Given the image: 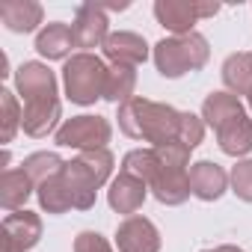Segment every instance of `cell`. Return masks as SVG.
Masks as SVG:
<instances>
[{"label": "cell", "mask_w": 252, "mask_h": 252, "mask_svg": "<svg viewBox=\"0 0 252 252\" xmlns=\"http://www.w3.org/2000/svg\"><path fill=\"white\" fill-rule=\"evenodd\" d=\"M119 131L131 140H143L152 146L175 143L181 128V113L172 104H160L152 98H131L119 107Z\"/></svg>", "instance_id": "6da1fadb"}, {"label": "cell", "mask_w": 252, "mask_h": 252, "mask_svg": "<svg viewBox=\"0 0 252 252\" xmlns=\"http://www.w3.org/2000/svg\"><path fill=\"white\" fill-rule=\"evenodd\" d=\"M155 149V175L149 181V190L152 196L166 205V208H178L184 205L193 190H190V149L181 146L178 140L175 143H163V146H152Z\"/></svg>", "instance_id": "7a4b0ae2"}, {"label": "cell", "mask_w": 252, "mask_h": 252, "mask_svg": "<svg viewBox=\"0 0 252 252\" xmlns=\"http://www.w3.org/2000/svg\"><path fill=\"white\" fill-rule=\"evenodd\" d=\"M113 152L110 149H95V152H80L77 158L65 160V184L71 193V205L74 211H89L95 205L98 190L110 181L113 175Z\"/></svg>", "instance_id": "3957f363"}, {"label": "cell", "mask_w": 252, "mask_h": 252, "mask_svg": "<svg viewBox=\"0 0 252 252\" xmlns=\"http://www.w3.org/2000/svg\"><path fill=\"white\" fill-rule=\"evenodd\" d=\"M155 68L166 80H178L190 71H199L211 60V45L202 33H187V36H166L155 45L152 51Z\"/></svg>", "instance_id": "277c9868"}, {"label": "cell", "mask_w": 252, "mask_h": 252, "mask_svg": "<svg viewBox=\"0 0 252 252\" xmlns=\"http://www.w3.org/2000/svg\"><path fill=\"white\" fill-rule=\"evenodd\" d=\"M107 63L98 54H71L63 65V89L71 104L89 107L104 98L107 86Z\"/></svg>", "instance_id": "5b68a950"}, {"label": "cell", "mask_w": 252, "mask_h": 252, "mask_svg": "<svg viewBox=\"0 0 252 252\" xmlns=\"http://www.w3.org/2000/svg\"><path fill=\"white\" fill-rule=\"evenodd\" d=\"M113 140V125L104 116H71L60 125V131L54 134V143L60 149H77V152H95V149H107V143Z\"/></svg>", "instance_id": "8992f818"}, {"label": "cell", "mask_w": 252, "mask_h": 252, "mask_svg": "<svg viewBox=\"0 0 252 252\" xmlns=\"http://www.w3.org/2000/svg\"><path fill=\"white\" fill-rule=\"evenodd\" d=\"M220 3L211 0H155V18L172 36H187L202 18H214Z\"/></svg>", "instance_id": "52a82bcc"}, {"label": "cell", "mask_w": 252, "mask_h": 252, "mask_svg": "<svg viewBox=\"0 0 252 252\" xmlns=\"http://www.w3.org/2000/svg\"><path fill=\"white\" fill-rule=\"evenodd\" d=\"M71 33H74V45L80 48V54H92V48H104L110 36L107 9L101 3H80L71 21Z\"/></svg>", "instance_id": "ba28073f"}, {"label": "cell", "mask_w": 252, "mask_h": 252, "mask_svg": "<svg viewBox=\"0 0 252 252\" xmlns=\"http://www.w3.org/2000/svg\"><path fill=\"white\" fill-rule=\"evenodd\" d=\"M15 92L21 95L24 104H39V101H54L60 98L57 92V74L45 63H21L15 71Z\"/></svg>", "instance_id": "9c48e42d"}, {"label": "cell", "mask_w": 252, "mask_h": 252, "mask_svg": "<svg viewBox=\"0 0 252 252\" xmlns=\"http://www.w3.org/2000/svg\"><path fill=\"white\" fill-rule=\"evenodd\" d=\"M42 240V217L21 208L3 217V252H30Z\"/></svg>", "instance_id": "30bf717a"}, {"label": "cell", "mask_w": 252, "mask_h": 252, "mask_svg": "<svg viewBox=\"0 0 252 252\" xmlns=\"http://www.w3.org/2000/svg\"><path fill=\"white\" fill-rule=\"evenodd\" d=\"M119 252H160V231L149 217H125L116 228Z\"/></svg>", "instance_id": "8fae6325"}, {"label": "cell", "mask_w": 252, "mask_h": 252, "mask_svg": "<svg viewBox=\"0 0 252 252\" xmlns=\"http://www.w3.org/2000/svg\"><path fill=\"white\" fill-rule=\"evenodd\" d=\"M149 193H152V190H149V184H146V181H140L137 175H128V172H122V169H119V175L110 181L107 205H110L116 214L134 217V214L143 208V202H146V196H149Z\"/></svg>", "instance_id": "7c38bea8"}, {"label": "cell", "mask_w": 252, "mask_h": 252, "mask_svg": "<svg viewBox=\"0 0 252 252\" xmlns=\"http://www.w3.org/2000/svg\"><path fill=\"white\" fill-rule=\"evenodd\" d=\"M104 60H110V65H140L149 60V42L140 36V33H131V30H119V33H110L107 42H104Z\"/></svg>", "instance_id": "4fadbf2b"}, {"label": "cell", "mask_w": 252, "mask_h": 252, "mask_svg": "<svg viewBox=\"0 0 252 252\" xmlns=\"http://www.w3.org/2000/svg\"><path fill=\"white\" fill-rule=\"evenodd\" d=\"M190 190L202 202H217L228 190V172L214 160H196L190 166Z\"/></svg>", "instance_id": "5bb4252c"}, {"label": "cell", "mask_w": 252, "mask_h": 252, "mask_svg": "<svg viewBox=\"0 0 252 252\" xmlns=\"http://www.w3.org/2000/svg\"><path fill=\"white\" fill-rule=\"evenodd\" d=\"M60 119H63V104H60V98H54V101H39V104H24V122H21V128H24L27 137L42 140V137L60 131Z\"/></svg>", "instance_id": "9a60e30c"}, {"label": "cell", "mask_w": 252, "mask_h": 252, "mask_svg": "<svg viewBox=\"0 0 252 252\" xmlns=\"http://www.w3.org/2000/svg\"><path fill=\"white\" fill-rule=\"evenodd\" d=\"M217 146L228 158H246L252 152V119L246 113L234 116L217 131Z\"/></svg>", "instance_id": "2e32d148"}, {"label": "cell", "mask_w": 252, "mask_h": 252, "mask_svg": "<svg viewBox=\"0 0 252 252\" xmlns=\"http://www.w3.org/2000/svg\"><path fill=\"white\" fill-rule=\"evenodd\" d=\"M42 18H45V9L36 0H6L0 6V21L9 33H33L39 30Z\"/></svg>", "instance_id": "e0dca14e"}, {"label": "cell", "mask_w": 252, "mask_h": 252, "mask_svg": "<svg viewBox=\"0 0 252 252\" xmlns=\"http://www.w3.org/2000/svg\"><path fill=\"white\" fill-rule=\"evenodd\" d=\"M71 48H77L74 45V33L63 21H51V24H45L36 33V51L45 60H68Z\"/></svg>", "instance_id": "ac0fdd59"}, {"label": "cell", "mask_w": 252, "mask_h": 252, "mask_svg": "<svg viewBox=\"0 0 252 252\" xmlns=\"http://www.w3.org/2000/svg\"><path fill=\"white\" fill-rule=\"evenodd\" d=\"M222 83H225V92L231 95H249L252 92V54L249 51H237V54H228L222 68Z\"/></svg>", "instance_id": "d6986e66"}, {"label": "cell", "mask_w": 252, "mask_h": 252, "mask_svg": "<svg viewBox=\"0 0 252 252\" xmlns=\"http://www.w3.org/2000/svg\"><path fill=\"white\" fill-rule=\"evenodd\" d=\"M240 113H246V110H243L240 98L231 95V92H211L202 101V119H205V125L214 134L222 128L225 122H231L234 116H240Z\"/></svg>", "instance_id": "ffe728a7"}, {"label": "cell", "mask_w": 252, "mask_h": 252, "mask_svg": "<svg viewBox=\"0 0 252 252\" xmlns=\"http://www.w3.org/2000/svg\"><path fill=\"white\" fill-rule=\"evenodd\" d=\"M33 193H36V184L30 181V175L24 169H6L3 178H0V205L9 214L21 211Z\"/></svg>", "instance_id": "44dd1931"}, {"label": "cell", "mask_w": 252, "mask_h": 252, "mask_svg": "<svg viewBox=\"0 0 252 252\" xmlns=\"http://www.w3.org/2000/svg\"><path fill=\"white\" fill-rule=\"evenodd\" d=\"M137 89V68L134 65H110L107 68V86H104V101L122 107L134 98Z\"/></svg>", "instance_id": "7402d4cb"}, {"label": "cell", "mask_w": 252, "mask_h": 252, "mask_svg": "<svg viewBox=\"0 0 252 252\" xmlns=\"http://www.w3.org/2000/svg\"><path fill=\"white\" fill-rule=\"evenodd\" d=\"M36 199H39V208H42L45 214H54V217H60V214H65V211L74 208L63 172L54 175V178H48L45 184H39V187H36Z\"/></svg>", "instance_id": "603a6c76"}, {"label": "cell", "mask_w": 252, "mask_h": 252, "mask_svg": "<svg viewBox=\"0 0 252 252\" xmlns=\"http://www.w3.org/2000/svg\"><path fill=\"white\" fill-rule=\"evenodd\" d=\"M21 122H24V107L18 95L12 89H0V143H3V149L21 131Z\"/></svg>", "instance_id": "cb8c5ba5"}, {"label": "cell", "mask_w": 252, "mask_h": 252, "mask_svg": "<svg viewBox=\"0 0 252 252\" xmlns=\"http://www.w3.org/2000/svg\"><path fill=\"white\" fill-rule=\"evenodd\" d=\"M21 169H24V172L30 175V181L39 187V184H45L48 178L60 175V172L65 169V160H63L57 152H33V155L24 158Z\"/></svg>", "instance_id": "d4e9b609"}, {"label": "cell", "mask_w": 252, "mask_h": 252, "mask_svg": "<svg viewBox=\"0 0 252 252\" xmlns=\"http://www.w3.org/2000/svg\"><path fill=\"white\" fill-rule=\"evenodd\" d=\"M155 163H158V158H155V149L149 146V149H131L128 155L122 158V172H128V175H137L140 181H152V175H155Z\"/></svg>", "instance_id": "484cf974"}, {"label": "cell", "mask_w": 252, "mask_h": 252, "mask_svg": "<svg viewBox=\"0 0 252 252\" xmlns=\"http://www.w3.org/2000/svg\"><path fill=\"white\" fill-rule=\"evenodd\" d=\"M228 187L231 193L240 199V202H249L252 205V158H243L231 166L228 172Z\"/></svg>", "instance_id": "4316f807"}, {"label": "cell", "mask_w": 252, "mask_h": 252, "mask_svg": "<svg viewBox=\"0 0 252 252\" xmlns=\"http://www.w3.org/2000/svg\"><path fill=\"white\" fill-rule=\"evenodd\" d=\"M205 119L202 116H196V113H181V128H178V143L181 146H187L190 152L205 140Z\"/></svg>", "instance_id": "83f0119b"}, {"label": "cell", "mask_w": 252, "mask_h": 252, "mask_svg": "<svg viewBox=\"0 0 252 252\" xmlns=\"http://www.w3.org/2000/svg\"><path fill=\"white\" fill-rule=\"evenodd\" d=\"M74 252H113V246L98 231H80L74 237Z\"/></svg>", "instance_id": "f1b7e54d"}, {"label": "cell", "mask_w": 252, "mask_h": 252, "mask_svg": "<svg viewBox=\"0 0 252 252\" xmlns=\"http://www.w3.org/2000/svg\"><path fill=\"white\" fill-rule=\"evenodd\" d=\"M202 252H243L240 246H231V243H222V246H214V249H202Z\"/></svg>", "instance_id": "f546056e"}, {"label": "cell", "mask_w": 252, "mask_h": 252, "mask_svg": "<svg viewBox=\"0 0 252 252\" xmlns=\"http://www.w3.org/2000/svg\"><path fill=\"white\" fill-rule=\"evenodd\" d=\"M246 98H249V110H252V92H249V95H246Z\"/></svg>", "instance_id": "4dcf8cb0"}]
</instances>
